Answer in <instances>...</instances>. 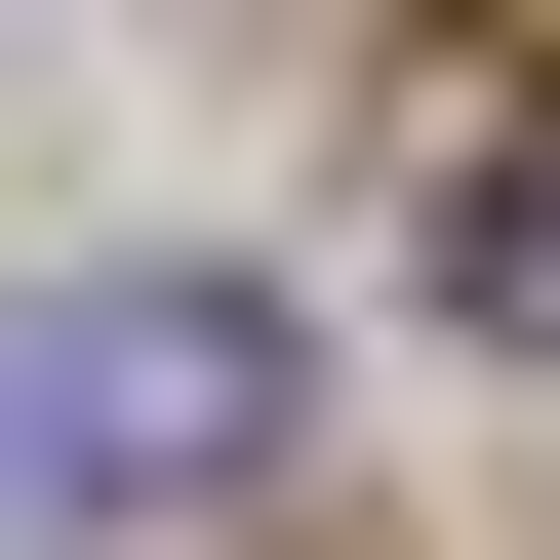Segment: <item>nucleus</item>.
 <instances>
[{"mask_svg": "<svg viewBox=\"0 0 560 560\" xmlns=\"http://www.w3.org/2000/svg\"><path fill=\"white\" fill-rule=\"evenodd\" d=\"M280 320L241 280H0V560H120V521H241L280 480Z\"/></svg>", "mask_w": 560, "mask_h": 560, "instance_id": "obj_1", "label": "nucleus"}]
</instances>
